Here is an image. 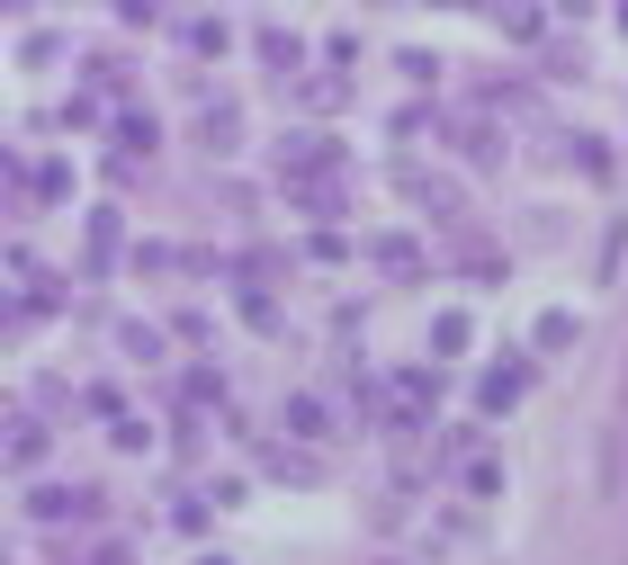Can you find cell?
I'll return each instance as SVG.
<instances>
[{
    "instance_id": "1",
    "label": "cell",
    "mask_w": 628,
    "mask_h": 565,
    "mask_svg": "<svg viewBox=\"0 0 628 565\" xmlns=\"http://www.w3.org/2000/svg\"><path fill=\"white\" fill-rule=\"evenodd\" d=\"M440 126H449V145H458V153H467L476 171H494V162H503V135H494V117L458 108V117H440Z\"/></svg>"
},
{
    "instance_id": "2",
    "label": "cell",
    "mask_w": 628,
    "mask_h": 565,
    "mask_svg": "<svg viewBox=\"0 0 628 565\" xmlns=\"http://www.w3.org/2000/svg\"><path fill=\"white\" fill-rule=\"evenodd\" d=\"M126 252V216H117V206H91V234H82V260L91 269H108Z\"/></svg>"
},
{
    "instance_id": "3",
    "label": "cell",
    "mask_w": 628,
    "mask_h": 565,
    "mask_svg": "<svg viewBox=\"0 0 628 565\" xmlns=\"http://www.w3.org/2000/svg\"><path fill=\"white\" fill-rule=\"evenodd\" d=\"M369 260L395 278V288H404V278H423V243H413V234H377V243H369Z\"/></svg>"
},
{
    "instance_id": "4",
    "label": "cell",
    "mask_w": 628,
    "mask_h": 565,
    "mask_svg": "<svg viewBox=\"0 0 628 565\" xmlns=\"http://www.w3.org/2000/svg\"><path fill=\"white\" fill-rule=\"evenodd\" d=\"M521 386H530V360H503V369H485L476 404H485V413H512V404H521Z\"/></svg>"
},
{
    "instance_id": "5",
    "label": "cell",
    "mask_w": 628,
    "mask_h": 565,
    "mask_svg": "<svg viewBox=\"0 0 628 565\" xmlns=\"http://www.w3.org/2000/svg\"><path fill=\"white\" fill-rule=\"evenodd\" d=\"M288 431H297V440H332L341 422H332V404H323V395H288Z\"/></svg>"
},
{
    "instance_id": "6",
    "label": "cell",
    "mask_w": 628,
    "mask_h": 565,
    "mask_svg": "<svg viewBox=\"0 0 628 565\" xmlns=\"http://www.w3.org/2000/svg\"><path fill=\"white\" fill-rule=\"evenodd\" d=\"M36 458H45V422H36V413H10V467L28 476Z\"/></svg>"
},
{
    "instance_id": "7",
    "label": "cell",
    "mask_w": 628,
    "mask_h": 565,
    "mask_svg": "<svg viewBox=\"0 0 628 565\" xmlns=\"http://www.w3.org/2000/svg\"><path fill=\"white\" fill-rule=\"evenodd\" d=\"M153 145H162V126H153L145 108H126V117H117V153H126V162H145Z\"/></svg>"
},
{
    "instance_id": "8",
    "label": "cell",
    "mask_w": 628,
    "mask_h": 565,
    "mask_svg": "<svg viewBox=\"0 0 628 565\" xmlns=\"http://www.w3.org/2000/svg\"><path fill=\"white\" fill-rule=\"evenodd\" d=\"M575 332H584V323H575V315H566V306H547V315H539V323H530V360H539V350H566V341H575Z\"/></svg>"
},
{
    "instance_id": "9",
    "label": "cell",
    "mask_w": 628,
    "mask_h": 565,
    "mask_svg": "<svg viewBox=\"0 0 628 565\" xmlns=\"http://www.w3.org/2000/svg\"><path fill=\"white\" fill-rule=\"evenodd\" d=\"M467 350H476V323L467 315H440L432 323V360H467Z\"/></svg>"
},
{
    "instance_id": "10",
    "label": "cell",
    "mask_w": 628,
    "mask_h": 565,
    "mask_svg": "<svg viewBox=\"0 0 628 565\" xmlns=\"http://www.w3.org/2000/svg\"><path fill=\"white\" fill-rule=\"evenodd\" d=\"M198 145H206V153H234V145H243V117H234V108H206V117H198Z\"/></svg>"
},
{
    "instance_id": "11",
    "label": "cell",
    "mask_w": 628,
    "mask_h": 565,
    "mask_svg": "<svg viewBox=\"0 0 628 565\" xmlns=\"http://www.w3.org/2000/svg\"><path fill=\"white\" fill-rule=\"evenodd\" d=\"M108 440H117L126 458H145V449H171V431H153V422H135V413H126V422H108Z\"/></svg>"
},
{
    "instance_id": "12",
    "label": "cell",
    "mask_w": 628,
    "mask_h": 565,
    "mask_svg": "<svg viewBox=\"0 0 628 565\" xmlns=\"http://www.w3.org/2000/svg\"><path fill=\"white\" fill-rule=\"evenodd\" d=\"M458 278H467V288H503V252H458Z\"/></svg>"
},
{
    "instance_id": "13",
    "label": "cell",
    "mask_w": 628,
    "mask_h": 565,
    "mask_svg": "<svg viewBox=\"0 0 628 565\" xmlns=\"http://www.w3.org/2000/svg\"><path fill=\"white\" fill-rule=\"evenodd\" d=\"M458 484L476 493V503H494V493H503V467H494V458H485V449H476V458L458 467Z\"/></svg>"
},
{
    "instance_id": "14",
    "label": "cell",
    "mask_w": 628,
    "mask_h": 565,
    "mask_svg": "<svg viewBox=\"0 0 628 565\" xmlns=\"http://www.w3.org/2000/svg\"><path fill=\"white\" fill-rule=\"evenodd\" d=\"M206 512H216V503H198V493H171V539H206Z\"/></svg>"
},
{
    "instance_id": "15",
    "label": "cell",
    "mask_w": 628,
    "mask_h": 565,
    "mask_svg": "<svg viewBox=\"0 0 628 565\" xmlns=\"http://www.w3.org/2000/svg\"><path fill=\"white\" fill-rule=\"evenodd\" d=\"M395 73H404L413 90H432V82H440V54H432V45H404V54H395Z\"/></svg>"
},
{
    "instance_id": "16",
    "label": "cell",
    "mask_w": 628,
    "mask_h": 565,
    "mask_svg": "<svg viewBox=\"0 0 628 565\" xmlns=\"http://www.w3.org/2000/svg\"><path fill=\"white\" fill-rule=\"evenodd\" d=\"M117 350H126V360H145V369H153V360H162V332H153V323H117Z\"/></svg>"
},
{
    "instance_id": "17",
    "label": "cell",
    "mask_w": 628,
    "mask_h": 565,
    "mask_svg": "<svg viewBox=\"0 0 628 565\" xmlns=\"http://www.w3.org/2000/svg\"><path fill=\"white\" fill-rule=\"evenodd\" d=\"M180 36H189V54H225V45H234L225 19H180Z\"/></svg>"
},
{
    "instance_id": "18",
    "label": "cell",
    "mask_w": 628,
    "mask_h": 565,
    "mask_svg": "<svg viewBox=\"0 0 628 565\" xmlns=\"http://www.w3.org/2000/svg\"><path fill=\"white\" fill-rule=\"evenodd\" d=\"M91 99L108 108V99H126V73H117V54H91Z\"/></svg>"
},
{
    "instance_id": "19",
    "label": "cell",
    "mask_w": 628,
    "mask_h": 565,
    "mask_svg": "<svg viewBox=\"0 0 628 565\" xmlns=\"http://www.w3.org/2000/svg\"><path fill=\"white\" fill-rule=\"evenodd\" d=\"M260 63H269V73H297V36L288 28H260Z\"/></svg>"
},
{
    "instance_id": "20",
    "label": "cell",
    "mask_w": 628,
    "mask_h": 565,
    "mask_svg": "<svg viewBox=\"0 0 628 565\" xmlns=\"http://www.w3.org/2000/svg\"><path fill=\"white\" fill-rule=\"evenodd\" d=\"M198 449H206V431H198V413H171V458H180V467H189V458H198Z\"/></svg>"
},
{
    "instance_id": "21",
    "label": "cell",
    "mask_w": 628,
    "mask_h": 565,
    "mask_svg": "<svg viewBox=\"0 0 628 565\" xmlns=\"http://www.w3.org/2000/svg\"><path fill=\"white\" fill-rule=\"evenodd\" d=\"M243 323H252V332H278V306L252 288V278H243Z\"/></svg>"
},
{
    "instance_id": "22",
    "label": "cell",
    "mask_w": 628,
    "mask_h": 565,
    "mask_svg": "<svg viewBox=\"0 0 628 565\" xmlns=\"http://www.w3.org/2000/svg\"><path fill=\"white\" fill-rule=\"evenodd\" d=\"M206 503H216V512H243L252 484H243V476H216V484H206Z\"/></svg>"
},
{
    "instance_id": "23",
    "label": "cell",
    "mask_w": 628,
    "mask_h": 565,
    "mask_svg": "<svg viewBox=\"0 0 628 565\" xmlns=\"http://www.w3.org/2000/svg\"><path fill=\"white\" fill-rule=\"evenodd\" d=\"M36 198H73V162H36Z\"/></svg>"
},
{
    "instance_id": "24",
    "label": "cell",
    "mask_w": 628,
    "mask_h": 565,
    "mask_svg": "<svg viewBox=\"0 0 628 565\" xmlns=\"http://www.w3.org/2000/svg\"><path fill=\"white\" fill-rule=\"evenodd\" d=\"M341 99H351V82H341V73H332V82H306V108H323V117H332Z\"/></svg>"
},
{
    "instance_id": "25",
    "label": "cell",
    "mask_w": 628,
    "mask_h": 565,
    "mask_svg": "<svg viewBox=\"0 0 628 565\" xmlns=\"http://www.w3.org/2000/svg\"><path fill=\"white\" fill-rule=\"evenodd\" d=\"M180 386H189V395H198V404H225V377H216V369H189V377H180Z\"/></svg>"
},
{
    "instance_id": "26",
    "label": "cell",
    "mask_w": 628,
    "mask_h": 565,
    "mask_svg": "<svg viewBox=\"0 0 628 565\" xmlns=\"http://www.w3.org/2000/svg\"><path fill=\"white\" fill-rule=\"evenodd\" d=\"M171 260H180V252H171V243H135V269H145V278H162V269H171Z\"/></svg>"
},
{
    "instance_id": "27",
    "label": "cell",
    "mask_w": 628,
    "mask_h": 565,
    "mask_svg": "<svg viewBox=\"0 0 628 565\" xmlns=\"http://www.w3.org/2000/svg\"><path fill=\"white\" fill-rule=\"evenodd\" d=\"M54 45H63V36H54V28H36V36H19V63H54Z\"/></svg>"
},
{
    "instance_id": "28",
    "label": "cell",
    "mask_w": 628,
    "mask_h": 565,
    "mask_svg": "<svg viewBox=\"0 0 628 565\" xmlns=\"http://www.w3.org/2000/svg\"><path fill=\"white\" fill-rule=\"evenodd\" d=\"M171 341H189V350H206V315H189V306H180V315H171Z\"/></svg>"
},
{
    "instance_id": "29",
    "label": "cell",
    "mask_w": 628,
    "mask_h": 565,
    "mask_svg": "<svg viewBox=\"0 0 628 565\" xmlns=\"http://www.w3.org/2000/svg\"><path fill=\"white\" fill-rule=\"evenodd\" d=\"M91 565H135V556L126 547H91Z\"/></svg>"
}]
</instances>
